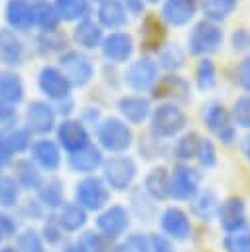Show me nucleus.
I'll return each instance as SVG.
<instances>
[{
  "mask_svg": "<svg viewBox=\"0 0 250 252\" xmlns=\"http://www.w3.org/2000/svg\"><path fill=\"white\" fill-rule=\"evenodd\" d=\"M185 126H187V114L173 102H163L150 114V130L156 140L173 138Z\"/></svg>",
  "mask_w": 250,
  "mask_h": 252,
  "instance_id": "nucleus-1",
  "label": "nucleus"
},
{
  "mask_svg": "<svg viewBox=\"0 0 250 252\" xmlns=\"http://www.w3.org/2000/svg\"><path fill=\"white\" fill-rule=\"evenodd\" d=\"M138 167L136 161L128 156H114L102 161V177L108 189L112 191H126L130 189L132 181L136 179Z\"/></svg>",
  "mask_w": 250,
  "mask_h": 252,
  "instance_id": "nucleus-2",
  "label": "nucleus"
},
{
  "mask_svg": "<svg viewBox=\"0 0 250 252\" xmlns=\"http://www.w3.org/2000/svg\"><path fill=\"white\" fill-rule=\"evenodd\" d=\"M96 138H98L100 148H104L108 152H114V154L126 152L132 146V140H134L130 126L126 122L118 120V118L102 120L96 128Z\"/></svg>",
  "mask_w": 250,
  "mask_h": 252,
  "instance_id": "nucleus-3",
  "label": "nucleus"
},
{
  "mask_svg": "<svg viewBox=\"0 0 250 252\" xmlns=\"http://www.w3.org/2000/svg\"><path fill=\"white\" fill-rule=\"evenodd\" d=\"M75 199L85 211H100L110 201V189L100 177H85L75 185Z\"/></svg>",
  "mask_w": 250,
  "mask_h": 252,
  "instance_id": "nucleus-4",
  "label": "nucleus"
},
{
  "mask_svg": "<svg viewBox=\"0 0 250 252\" xmlns=\"http://www.w3.org/2000/svg\"><path fill=\"white\" fill-rule=\"evenodd\" d=\"M222 43V30L209 20H201L193 26L187 45H189V53L193 55H209L213 51H217Z\"/></svg>",
  "mask_w": 250,
  "mask_h": 252,
  "instance_id": "nucleus-5",
  "label": "nucleus"
},
{
  "mask_svg": "<svg viewBox=\"0 0 250 252\" xmlns=\"http://www.w3.org/2000/svg\"><path fill=\"white\" fill-rule=\"evenodd\" d=\"M59 67H61V73L69 79L71 87L73 85L85 87L91 83V79L94 75V67H93L91 59L75 49H69L59 57Z\"/></svg>",
  "mask_w": 250,
  "mask_h": 252,
  "instance_id": "nucleus-6",
  "label": "nucleus"
},
{
  "mask_svg": "<svg viewBox=\"0 0 250 252\" xmlns=\"http://www.w3.org/2000/svg\"><path fill=\"white\" fill-rule=\"evenodd\" d=\"M157 81V65L150 57H140L132 61L124 73V83L132 91H148Z\"/></svg>",
  "mask_w": 250,
  "mask_h": 252,
  "instance_id": "nucleus-7",
  "label": "nucleus"
},
{
  "mask_svg": "<svg viewBox=\"0 0 250 252\" xmlns=\"http://www.w3.org/2000/svg\"><path fill=\"white\" fill-rule=\"evenodd\" d=\"M96 226H98V232L102 236L114 240V238L122 236L128 230V226H130V213L122 205L104 207V211L96 219Z\"/></svg>",
  "mask_w": 250,
  "mask_h": 252,
  "instance_id": "nucleus-8",
  "label": "nucleus"
},
{
  "mask_svg": "<svg viewBox=\"0 0 250 252\" xmlns=\"http://www.w3.org/2000/svg\"><path fill=\"white\" fill-rule=\"evenodd\" d=\"M199 181H201V175L197 169L183 163L177 165L171 171V183H169L171 197L179 201H191L199 193Z\"/></svg>",
  "mask_w": 250,
  "mask_h": 252,
  "instance_id": "nucleus-9",
  "label": "nucleus"
},
{
  "mask_svg": "<svg viewBox=\"0 0 250 252\" xmlns=\"http://www.w3.org/2000/svg\"><path fill=\"white\" fill-rule=\"evenodd\" d=\"M159 226L165 238L183 242L191 234V220L189 215L179 207H167L159 217Z\"/></svg>",
  "mask_w": 250,
  "mask_h": 252,
  "instance_id": "nucleus-10",
  "label": "nucleus"
},
{
  "mask_svg": "<svg viewBox=\"0 0 250 252\" xmlns=\"http://www.w3.org/2000/svg\"><path fill=\"white\" fill-rule=\"evenodd\" d=\"M37 87L39 91L53 100H63L71 93V83L69 79L55 67H43L37 75Z\"/></svg>",
  "mask_w": 250,
  "mask_h": 252,
  "instance_id": "nucleus-11",
  "label": "nucleus"
},
{
  "mask_svg": "<svg viewBox=\"0 0 250 252\" xmlns=\"http://www.w3.org/2000/svg\"><path fill=\"white\" fill-rule=\"evenodd\" d=\"M217 217L226 234L236 232V230L244 228V224H246V205L240 197H228L219 205Z\"/></svg>",
  "mask_w": 250,
  "mask_h": 252,
  "instance_id": "nucleus-12",
  "label": "nucleus"
},
{
  "mask_svg": "<svg viewBox=\"0 0 250 252\" xmlns=\"http://www.w3.org/2000/svg\"><path fill=\"white\" fill-rule=\"evenodd\" d=\"M26 128L35 134H47L55 126V110L45 100H31L26 110Z\"/></svg>",
  "mask_w": 250,
  "mask_h": 252,
  "instance_id": "nucleus-13",
  "label": "nucleus"
},
{
  "mask_svg": "<svg viewBox=\"0 0 250 252\" xmlns=\"http://www.w3.org/2000/svg\"><path fill=\"white\" fill-rule=\"evenodd\" d=\"M57 140L59 146H63L69 154H73L89 144V132L81 120L67 118L57 126Z\"/></svg>",
  "mask_w": 250,
  "mask_h": 252,
  "instance_id": "nucleus-14",
  "label": "nucleus"
},
{
  "mask_svg": "<svg viewBox=\"0 0 250 252\" xmlns=\"http://www.w3.org/2000/svg\"><path fill=\"white\" fill-rule=\"evenodd\" d=\"M102 55L110 61V63H124L130 59L132 51H134V41L130 33L124 32H112L110 35H106L100 43Z\"/></svg>",
  "mask_w": 250,
  "mask_h": 252,
  "instance_id": "nucleus-15",
  "label": "nucleus"
},
{
  "mask_svg": "<svg viewBox=\"0 0 250 252\" xmlns=\"http://www.w3.org/2000/svg\"><path fill=\"white\" fill-rule=\"evenodd\" d=\"M154 96L167 102H185L189 100V83L179 75H165L154 85Z\"/></svg>",
  "mask_w": 250,
  "mask_h": 252,
  "instance_id": "nucleus-16",
  "label": "nucleus"
},
{
  "mask_svg": "<svg viewBox=\"0 0 250 252\" xmlns=\"http://www.w3.org/2000/svg\"><path fill=\"white\" fill-rule=\"evenodd\" d=\"M30 152H31V161L45 171H55L61 165V152L53 140L47 138L35 140L30 146Z\"/></svg>",
  "mask_w": 250,
  "mask_h": 252,
  "instance_id": "nucleus-17",
  "label": "nucleus"
},
{
  "mask_svg": "<svg viewBox=\"0 0 250 252\" xmlns=\"http://www.w3.org/2000/svg\"><path fill=\"white\" fill-rule=\"evenodd\" d=\"M26 47L24 41L8 28L0 30V65L6 67H16L24 61Z\"/></svg>",
  "mask_w": 250,
  "mask_h": 252,
  "instance_id": "nucleus-18",
  "label": "nucleus"
},
{
  "mask_svg": "<svg viewBox=\"0 0 250 252\" xmlns=\"http://www.w3.org/2000/svg\"><path fill=\"white\" fill-rule=\"evenodd\" d=\"M69 169L75 173H93L98 165H102V152L94 144H87L85 148L69 154Z\"/></svg>",
  "mask_w": 250,
  "mask_h": 252,
  "instance_id": "nucleus-19",
  "label": "nucleus"
},
{
  "mask_svg": "<svg viewBox=\"0 0 250 252\" xmlns=\"http://www.w3.org/2000/svg\"><path fill=\"white\" fill-rule=\"evenodd\" d=\"M4 16H6V22L18 32H28L35 24L33 6L28 0H8Z\"/></svg>",
  "mask_w": 250,
  "mask_h": 252,
  "instance_id": "nucleus-20",
  "label": "nucleus"
},
{
  "mask_svg": "<svg viewBox=\"0 0 250 252\" xmlns=\"http://www.w3.org/2000/svg\"><path fill=\"white\" fill-rule=\"evenodd\" d=\"M126 6L122 0H104L98 4V26L108 30H120L128 24Z\"/></svg>",
  "mask_w": 250,
  "mask_h": 252,
  "instance_id": "nucleus-21",
  "label": "nucleus"
},
{
  "mask_svg": "<svg viewBox=\"0 0 250 252\" xmlns=\"http://www.w3.org/2000/svg\"><path fill=\"white\" fill-rule=\"evenodd\" d=\"M169 183H171V173L165 169V167H154L148 175H146V181H144V191L150 199L154 201H165L171 197V191H169Z\"/></svg>",
  "mask_w": 250,
  "mask_h": 252,
  "instance_id": "nucleus-22",
  "label": "nucleus"
},
{
  "mask_svg": "<svg viewBox=\"0 0 250 252\" xmlns=\"http://www.w3.org/2000/svg\"><path fill=\"white\" fill-rule=\"evenodd\" d=\"M197 4L195 0H165L161 8V16L169 26H185L195 16Z\"/></svg>",
  "mask_w": 250,
  "mask_h": 252,
  "instance_id": "nucleus-23",
  "label": "nucleus"
},
{
  "mask_svg": "<svg viewBox=\"0 0 250 252\" xmlns=\"http://www.w3.org/2000/svg\"><path fill=\"white\" fill-rule=\"evenodd\" d=\"M73 39L77 41L79 47H85V49H94L102 43V28L98 24H94V20H91L89 16L83 18L77 28L73 30Z\"/></svg>",
  "mask_w": 250,
  "mask_h": 252,
  "instance_id": "nucleus-24",
  "label": "nucleus"
},
{
  "mask_svg": "<svg viewBox=\"0 0 250 252\" xmlns=\"http://www.w3.org/2000/svg\"><path fill=\"white\" fill-rule=\"evenodd\" d=\"M118 110L130 124H142L152 114L148 98L142 96H122L118 100Z\"/></svg>",
  "mask_w": 250,
  "mask_h": 252,
  "instance_id": "nucleus-25",
  "label": "nucleus"
},
{
  "mask_svg": "<svg viewBox=\"0 0 250 252\" xmlns=\"http://www.w3.org/2000/svg\"><path fill=\"white\" fill-rule=\"evenodd\" d=\"M57 222L67 232H77L87 224V211L77 203H63L57 215Z\"/></svg>",
  "mask_w": 250,
  "mask_h": 252,
  "instance_id": "nucleus-26",
  "label": "nucleus"
},
{
  "mask_svg": "<svg viewBox=\"0 0 250 252\" xmlns=\"http://www.w3.org/2000/svg\"><path fill=\"white\" fill-rule=\"evenodd\" d=\"M140 37H142V45L148 51H156L161 47V41L165 37V30L163 24L156 18V16H146L142 28H140Z\"/></svg>",
  "mask_w": 250,
  "mask_h": 252,
  "instance_id": "nucleus-27",
  "label": "nucleus"
},
{
  "mask_svg": "<svg viewBox=\"0 0 250 252\" xmlns=\"http://www.w3.org/2000/svg\"><path fill=\"white\" fill-rule=\"evenodd\" d=\"M22 98H24V83L20 75L12 71H0V100L16 106L18 102H22Z\"/></svg>",
  "mask_w": 250,
  "mask_h": 252,
  "instance_id": "nucleus-28",
  "label": "nucleus"
},
{
  "mask_svg": "<svg viewBox=\"0 0 250 252\" xmlns=\"http://www.w3.org/2000/svg\"><path fill=\"white\" fill-rule=\"evenodd\" d=\"M14 179L22 189H39L41 187V175L37 165L31 159H18L14 165Z\"/></svg>",
  "mask_w": 250,
  "mask_h": 252,
  "instance_id": "nucleus-29",
  "label": "nucleus"
},
{
  "mask_svg": "<svg viewBox=\"0 0 250 252\" xmlns=\"http://www.w3.org/2000/svg\"><path fill=\"white\" fill-rule=\"evenodd\" d=\"M219 205L220 203L217 199V193L213 189H205L191 199V213L201 220H209L213 215H217Z\"/></svg>",
  "mask_w": 250,
  "mask_h": 252,
  "instance_id": "nucleus-30",
  "label": "nucleus"
},
{
  "mask_svg": "<svg viewBox=\"0 0 250 252\" xmlns=\"http://www.w3.org/2000/svg\"><path fill=\"white\" fill-rule=\"evenodd\" d=\"M203 122L209 130L219 134L220 130L230 126V114L220 102H209L207 106H203Z\"/></svg>",
  "mask_w": 250,
  "mask_h": 252,
  "instance_id": "nucleus-31",
  "label": "nucleus"
},
{
  "mask_svg": "<svg viewBox=\"0 0 250 252\" xmlns=\"http://www.w3.org/2000/svg\"><path fill=\"white\" fill-rule=\"evenodd\" d=\"M37 203L47 209H61L63 205V185L59 179H47L37 189Z\"/></svg>",
  "mask_w": 250,
  "mask_h": 252,
  "instance_id": "nucleus-32",
  "label": "nucleus"
},
{
  "mask_svg": "<svg viewBox=\"0 0 250 252\" xmlns=\"http://www.w3.org/2000/svg\"><path fill=\"white\" fill-rule=\"evenodd\" d=\"M236 4H238V0H201L205 20L215 22V24L228 18L234 12Z\"/></svg>",
  "mask_w": 250,
  "mask_h": 252,
  "instance_id": "nucleus-33",
  "label": "nucleus"
},
{
  "mask_svg": "<svg viewBox=\"0 0 250 252\" xmlns=\"http://www.w3.org/2000/svg\"><path fill=\"white\" fill-rule=\"evenodd\" d=\"M55 10L61 20L73 22V20H83L89 14V0H55Z\"/></svg>",
  "mask_w": 250,
  "mask_h": 252,
  "instance_id": "nucleus-34",
  "label": "nucleus"
},
{
  "mask_svg": "<svg viewBox=\"0 0 250 252\" xmlns=\"http://www.w3.org/2000/svg\"><path fill=\"white\" fill-rule=\"evenodd\" d=\"M33 20L43 32H55V28H57L61 18H59V14H57L53 4L41 0V2L33 4Z\"/></svg>",
  "mask_w": 250,
  "mask_h": 252,
  "instance_id": "nucleus-35",
  "label": "nucleus"
},
{
  "mask_svg": "<svg viewBox=\"0 0 250 252\" xmlns=\"http://www.w3.org/2000/svg\"><path fill=\"white\" fill-rule=\"evenodd\" d=\"M201 136L197 132H187L183 134L175 146H173V154L177 159L185 161V159H191V158H197V152H199V146H201Z\"/></svg>",
  "mask_w": 250,
  "mask_h": 252,
  "instance_id": "nucleus-36",
  "label": "nucleus"
},
{
  "mask_svg": "<svg viewBox=\"0 0 250 252\" xmlns=\"http://www.w3.org/2000/svg\"><path fill=\"white\" fill-rule=\"evenodd\" d=\"M4 136H6V144H8L12 154H20V152H24L31 146V136H30L28 128L12 126V128L4 130Z\"/></svg>",
  "mask_w": 250,
  "mask_h": 252,
  "instance_id": "nucleus-37",
  "label": "nucleus"
},
{
  "mask_svg": "<svg viewBox=\"0 0 250 252\" xmlns=\"http://www.w3.org/2000/svg\"><path fill=\"white\" fill-rule=\"evenodd\" d=\"M195 81H197V87L199 91H211L217 83V69H215V63L209 59V57H203L197 65V71H195Z\"/></svg>",
  "mask_w": 250,
  "mask_h": 252,
  "instance_id": "nucleus-38",
  "label": "nucleus"
},
{
  "mask_svg": "<svg viewBox=\"0 0 250 252\" xmlns=\"http://www.w3.org/2000/svg\"><path fill=\"white\" fill-rule=\"evenodd\" d=\"M20 199V185L14 177L0 173V207H14Z\"/></svg>",
  "mask_w": 250,
  "mask_h": 252,
  "instance_id": "nucleus-39",
  "label": "nucleus"
},
{
  "mask_svg": "<svg viewBox=\"0 0 250 252\" xmlns=\"http://www.w3.org/2000/svg\"><path fill=\"white\" fill-rule=\"evenodd\" d=\"M222 244L226 252H250V230L240 228L236 232H228Z\"/></svg>",
  "mask_w": 250,
  "mask_h": 252,
  "instance_id": "nucleus-40",
  "label": "nucleus"
},
{
  "mask_svg": "<svg viewBox=\"0 0 250 252\" xmlns=\"http://www.w3.org/2000/svg\"><path fill=\"white\" fill-rule=\"evenodd\" d=\"M16 248L20 252H45L43 238L33 228H26L22 234H18V246Z\"/></svg>",
  "mask_w": 250,
  "mask_h": 252,
  "instance_id": "nucleus-41",
  "label": "nucleus"
},
{
  "mask_svg": "<svg viewBox=\"0 0 250 252\" xmlns=\"http://www.w3.org/2000/svg\"><path fill=\"white\" fill-rule=\"evenodd\" d=\"M81 242L87 252H118V248L112 246V240L102 236L100 232H85Z\"/></svg>",
  "mask_w": 250,
  "mask_h": 252,
  "instance_id": "nucleus-42",
  "label": "nucleus"
},
{
  "mask_svg": "<svg viewBox=\"0 0 250 252\" xmlns=\"http://www.w3.org/2000/svg\"><path fill=\"white\" fill-rule=\"evenodd\" d=\"M37 43H39V51L41 53H57V51H63L65 49L67 39L59 32H45L37 39Z\"/></svg>",
  "mask_w": 250,
  "mask_h": 252,
  "instance_id": "nucleus-43",
  "label": "nucleus"
},
{
  "mask_svg": "<svg viewBox=\"0 0 250 252\" xmlns=\"http://www.w3.org/2000/svg\"><path fill=\"white\" fill-rule=\"evenodd\" d=\"M183 61H185V55H183V51L179 49L177 43L161 49V53H159V65L169 69V71H175V69L183 67Z\"/></svg>",
  "mask_w": 250,
  "mask_h": 252,
  "instance_id": "nucleus-44",
  "label": "nucleus"
},
{
  "mask_svg": "<svg viewBox=\"0 0 250 252\" xmlns=\"http://www.w3.org/2000/svg\"><path fill=\"white\" fill-rule=\"evenodd\" d=\"M118 252H152L150 248V236H144L140 232L130 234L122 240V244L118 246Z\"/></svg>",
  "mask_w": 250,
  "mask_h": 252,
  "instance_id": "nucleus-45",
  "label": "nucleus"
},
{
  "mask_svg": "<svg viewBox=\"0 0 250 252\" xmlns=\"http://www.w3.org/2000/svg\"><path fill=\"white\" fill-rule=\"evenodd\" d=\"M232 120L236 126L250 128V96H240L232 106Z\"/></svg>",
  "mask_w": 250,
  "mask_h": 252,
  "instance_id": "nucleus-46",
  "label": "nucleus"
},
{
  "mask_svg": "<svg viewBox=\"0 0 250 252\" xmlns=\"http://www.w3.org/2000/svg\"><path fill=\"white\" fill-rule=\"evenodd\" d=\"M197 158H199V163L209 169L213 165H217V152H215V146L211 140L203 138L201 140V146H199V152H197Z\"/></svg>",
  "mask_w": 250,
  "mask_h": 252,
  "instance_id": "nucleus-47",
  "label": "nucleus"
},
{
  "mask_svg": "<svg viewBox=\"0 0 250 252\" xmlns=\"http://www.w3.org/2000/svg\"><path fill=\"white\" fill-rule=\"evenodd\" d=\"M41 238H43V242H47V244H59V242L63 240V228L59 226L57 220H47V222L43 224Z\"/></svg>",
  "mask_w": 250,
  "mask_h": 252,
  "instance_id": "nucleus-48",
  "label": "nucleus"
},
{
  "mask_svg": "<svg viewBox=\"0 0 250 252\" xmlns=\"http://www.w3.org/2000/svg\"><path fill=\"white\" fill-rule=\"evenodd\" d=\"M16 120H18V112H16V106L10 104V102H4L0 100V128H12L16 126Z\"/></svg>",
  "mask_w": 250,
  "mask_h": 252,
  "instance_id": "nucleus-49",
  "label": "nucleus"
},
{
  "mask_svg": "<svg viewBox=\"0 0 250 252\" xmlns=\"http://www.w3.org/2000/svg\"><path fill=\"white\" fill-rule=\"evenodd\" d=\"M16 230H18V222H16V219L10 217V215H6V213H0V244H2L6 238L14 236Z\"/></svg>",
  "mask_w": 250,
  "mask_h": 252,
  "instance_id": "nucleus-50",
  "label": "nucleus"
},
{
  "mask_svg": "<svg viewBox=\"0 0 250 252\" xmlns=\"http://www.w3.org/2000/svg\"><path fill=\"white\" fill-rule=\"evenodd\" d=\"M236 81H238V85H240L246 93H250V55L244 57V59L238 63V69H236Z\"/></svg>",
  "mask_w": 250,
  "mask_h": 252,
  "instance_id": "nucleus-51",
  "label": "nucleus"
},
{
  "mask_svg": "<svg viewBox=\"0 0 250 252\" xmlns=\"http://www.w3.org/2000/svg\"><path fill=\"white\" fill-rule=\"evenodd\" d=\"M150 248L152 252H173V244L163 234H152L150 236Z\"/></svg>",
  "mask_w": 250,
  "mask_h": 252,
  "instance_id": "nucleus-52",
  "label": "nucleus"
},
{
  "mask_svg": "<svg viewBox=\"0 0 250 252\" xmlns=\"http://www.w3.org/2000/svg\"><path fill=\"white\" fill-rule=\"evenodd\" d=\"M12 152H10V148H8V144H6V136H4V130H0V169L2 167H6L10 161H12Z\"/></svg>",
  "mask_w": 250,
  "mask_h": 252,
  "instance_id": "nucleus-53",
  "label": "nucleus"
},
{
  "mask_svg": "<svg viewBox=\"0 0 250 252\" xmlns=\"http://www.w3.org/2000/svg\"><path fill=\"white\" fill-rule=\"evenodd\" d=\"M217 136H219V140H220L222 144H232V142L236 140V128L230 124V126H226L224 130H220Z\"/></svg>",
  "mask_w": 250,
  "mask_h": 252,
  "instance_id": "nucleus-54",
  "label": "nucleus"
},
{
  "mask_svg": "<svg viewBox=\"0 0 250 252\" xmlns=\"http://www.w3.org/2000/svg\"><path fill=\"white\" fill-rule=\"evenodd\" d=\"M246 43H250L248 33L242 32V30H238V32L232 35V45H234V49H242V47H246Z\"/></svg>",
  "mask_w": 250,
  "mask_h": 252,
  "instance_id": "nucleus-55",
  "label": "nucleus"
},
{
  "mask_svg": "<svg viewBox=\"0 0 250 252\" xmlns=\"http://www.w3.org/2000/svg\"><path fill=\"white\" fill-rule=\"evenodd\" d=\"M126 10L132 14H142L144 12V0H122Z\"/></svg>",
  "mask_w": 250,
  "mask_h": 252,
  "instance_id": "nucleus-56",
  "label": "nucleus"
},
{
  "mask_svg": "<svg viewBox=\"0 0 250 252\" xmlns=\"http://www.w3.org/2000/svg\"><path fill=\"white\" fill-rule=\"evenodd\" d=\"M61 252H87V248L83 246L81 240H77V242H67Z\"/></svg>",
  "mask_w": 250,
  "mask_h": 252,
  "instance_id": "nucleus-57",
  "label": "nucleus"
},
{
  "mask_svg": "<svg viewBox=\"0 0 250 252\" xmlns=\"http://www.w3.org/2000/svg\"><path fill=\"white\" fill-rule=\"evenodd\" d=\"M59 112H61V114H65V116L73 112V100H71V96H67V98L59 100Z\"/></svg>",
  "mask_w": 250,
  "mask_h": 252,
  "instance_id": "nucleus-58",
  "label": "nucleus"
},
{
  "mask_svg": "<svg viewBox=\"0 0 250 252\" xmlns=\"http://www.w3.org/2000/svg\"><path fill=\"white\" fill-rule=\"evenodd\" d=\"M242 152H244V156L250 159V134L244 138V142H242Z\"/></svg>",
  "mask_w": 250,
  "mask_h": 252,
  "instance_id": "nucleus-59",
  "label": "nucleus"
},
{
  "mask_svg": "<svg viewBox=\"0 0 250 252\" xmlns=\"http://www.w3.org/2000/svg\"><path fill=\"white\" fill-rule=\"evenodd\" d=\"M0 252H20L16 246H0Z\"/></svg>",
  "mask_w": 250,
  "mask_h": 252,
  "instance_id": "nucleus-60",
  "label": "nucleus"
},
{
  "mask_svg": "<svg viewBox=\"0 0 250 252\" xmlns=\"http://www.w3.org/2000/svg\"><path fill=\"white\" fill-rule=\"evenodd\" d=\"M148 2H159V0H148Z\"/></svg>",
  "mask_w": 250,
  "mask_h": 252,
  "instance_id": "nucleus-61",
  "label": "nucleus"
},
{
  "mask_svg": "<svg viewBox=\"0 0 250 252\" xmlns=\"http://www.w3.org/2000/svg\"><path fill=\"white\" fill-rule=\"evenodd\" d=\"M96 2H98V4H100V2H104V0H96Z\"/></svg>",
  "mask_w": 250,
  "mask_h": 252,
  "instance_id": "nucleus-62",
  "label": "nucleus"
},
{
  "mask_svg": "<svg viewBox=\"0 0 250 252\" xmlns=\"http://www.w3.org/2000/svg\"><path fill=\"white\" fill-rule=\"evenodd\" d=\"M248 37H250V35H248Z\"/></svg>",
  "mask_w": 250,
  "mask_h": 252,
  "instance_id": "nucleus-63",
  "label": "nucleus"
}]
</instances>
